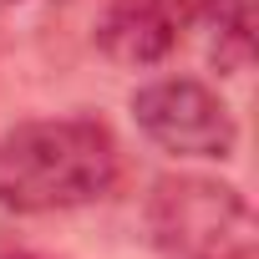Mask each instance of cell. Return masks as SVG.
I'll list each match as a JSON object with an SVG mask.
<instances>
[{"mask_svg":"<svg viewBox=\"0 0 259 259\" xmlns=\"http://www.w3.org/2000/svg\"><path fill=\"white\" fill-rule=\"evenodd\" d=\"M122 178V148L102 117H31L0 133V213L46 219L102 203Z\"/></svg>","mask_w":259,"mask_h":259,"instance_id":"1","label":"cell"},{"mask_svg":"<svg viewBox=\"0 0 259 259\" xmlns=\"http://www.w3.org/2000/svg\"><path fill=\"white\" fill-rule=\"evenodd\" d=\"M153 249L168 259H254L259 224L239 183L213 173H158L143 203Z\"/></svg>","mask_w":259,"mask_h":259,"instance_id":"2","label":"cell"},{"mask_svg":"<svg viewBox=\"0 0 259 259\" xmlns=\"http://www.w3.org/2000/svg\"><path fill=\"white\" fill-rule=\"evenodd\" d=\"M133 122L138 133L188 163H224L239 148V117L224 102L219 87L198 76H158L133 92Z\"/></svg>","mask_w":259,"mask_h":259,"instance_id":"3","label":"cell"},{"mask_svg":"<svg viewBox=\"0 0 259 259\" xmlns=\"http://www.w3.org/2000/svg\"><path fill=\"white\" fill-rule=\"evenodd\" d=\"M193 31V0H107L97 16V51L122 71L163 66Z\"/></svg>","mask_w":259,"mask_h":259,"instance_id":"4","label":"cell"},{"mask_svg":"<svg viewBox=\"0 0 259 259\" xmlns=\"http://www.w3.org/2000/svg\"><path fill=\"white\" fill-rule=\"evenodd\" d=\"M193 21L208 31V61L219 76H239L254 61V0H198Z\"/></svg>","mask_w":259,"mask_h":259,"instance_id":"5","label":"cell"},{"mask_svg":"<svg viewBox=\"0 0 259 259\" xmlns=\"http://www.w3.org/2000/svg\"><path fill=\"white\" fill-rule=\"evenodd\" d=\"M0 259H46V254H36V249H0Z\"/></svg>","mask_w":259,"mask_h":259,"instance_id":"6","label":"cell"},{"mask_svg":"<svg viewBox=\"0 0 259 259\" xmlns=\"http://www.w3.org/2000/svg\"><path fill=\"white\" fill-rule=\"evenodd\" d=\"M6 6H26V0H6Z\"/></svg>","mask_w":259,"mask_h":259,"instance_id":"7","label":"cell"}]
</instances>
